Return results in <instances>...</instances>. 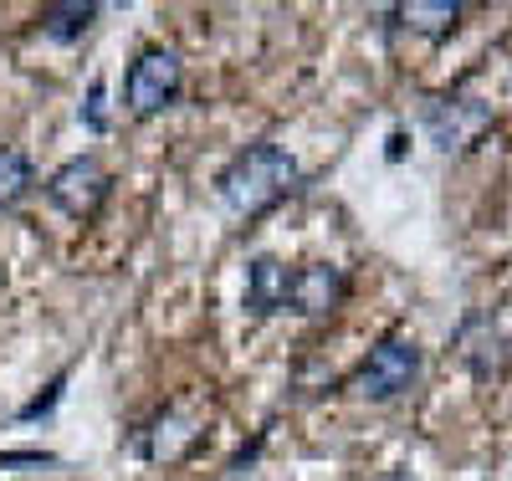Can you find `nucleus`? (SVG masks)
Wrapping results in <instances>:
<instances>
[{
	"label": "nucleus",
	"mask_w": 512,
	"mask_h": 481,
	"mask_svg": "<svg viewBox=\"0 0 512 481\" xmlns=\"http://www.w3.org/2000/svg\"><path fill=\"white\" fill-rule=\"evenodd\" d=\"M297 180H303V169H297V159L277 144H251L241 149L226 174H221V200L231 215H241V221H251V215L272 210L277 200H287L297 190Z\"/></svg>",
	"instance_id": "obj_1"
},
{
	"label": "nucleus",
	"mask_w": 512,
	"mask_h": 481,
	"mask_svg": "<svg viewBox=\"0 0 512 481\" xmlns=\"http://www.w3.org/2000/svg\"><path fill=\"white\" fill-rule=\"evenodd\" d=\"M180 82H185V62L169 47H149L123 77V103L134 118H154L180 98Z\"/></svg>",
	"instance_id": "obj_2"
},
{
	"label": "nucleus",
	"mask_w": 512,
	"mask_h": 481,
	"mask_svg": "<svg viewBox=\"0 0 512 481\" xmlns=\"http://www.w3.org/2000/svg\"><path fill=\"white\" fill-rule=\"evenodd\" d=\"M415 374H420V348H415V338H384L379 348H369V359H364L354 389H359L364 400L384 405V400L405 395V389L415 384Z\"/></svg>",
	"instance_id": "obj_3"
},
{
	"label": "nucleus",
	"mask_w": 512,
	"mask_h": 481,
	"mask_svg": "<svg viewBox=\"0 0 512 481\" xmlns=\"http://www.w3.org/2000/svg\"><path fill=\"white\" fill-rule=\"evenodd\" d=\"M108 190H113V180H108V169H103L93 154L67 159L52 180H47V200H52L62 215H72V221H93V215L103 210V200H108Z\"/></svg>",
	"instance_id": "obj_4"
},
{
	"label": "nucleus",
	"mask_w": 512,
	"mask_h": 481,
	"mask_svg": "<svg viewBox=\"0 0 512 481\" xmlns=\"http://www.w3.org/2000/svg\"><path fill=\"white\" fill-rule=\"evenodd\" d=\"M487 123L492 113L472 98H441L431 103V113H425V134L436 139L441 154H461V149H472L482 134H487Z\"/></svg>",
	"instance_id": "obj_5"
},
{
	"label": "nucleus",
	"mask_w": 512,
	"mask_h": 481,
	"mask_svg": "<svg viewBox=\"0 0 512 481\" xmlns=\"http://www.w3.org/2000/svg\"><path fill=\"white\" fill-rule=\"evenodd\" d=\"M456 348H461L466 369H472L482 384H487V379H502L507 364H512V343L502 338V328H497L492 318H466L461 333H456Z\"/></svg>",
	"instance_id": "obj_6"
},
{
	"label": "nucleus",
	"mask_w": 512,
	"mask_h": 481,
	"mask_svg": "<svg viewBox=\"0 0 512 481\" xmlns=\"http://www.w3.org/2000/svg\"><path fill=\"white\" fill-rule=\"evenodd\" d=\"M349 282L338 267H328V261H313V267H297L292 272V292H287V308L303 313V318H328L338 302H344Z\"/></svg>",
	"instance_id": "obj_7"
},
{
	"label": "nucleus",
	"mask_w": 512,
	"mask_h": 481,
	"mask_svg": "<svg viewBox=\"0 0 512 481\" xmlns=\"http://www.w3.org/2000/svg\"><path fill=\"white\" fill-rule=\"evenodd\" d=\"M287 292H292V272L282 267L277 256H256L246 267V308L256 318H272L287 308Z\"/></svg>",
	"instance_id": "obj_8"
},
{
	"label": "nucleus",
	"mask_w": 512,
	"mask_h": 481,
	"mask_svg": "<svg viewBox=\"0 0 512 481\" xmlns=\"http://www.w3.org/2000/svg\"><path fill=\"white\" fill-rule=\"evenodd\" d=\"M195 420H185V415H159L154 420V430H149V441H144V456L149 461H175V456H185L190 446H195Z\"/></svg>",
	"instance_id": "obj_9"
},
{
	"label": "nucleus",
	"mask_w": 512,
	"mask_h": 481,
	"mask_svg": "<svg viewBox=\"0 0 512 481\" xmlns=\"http://www.w3.org/2000/svg\"><path fill=\"white\" fill-rule=\"evenodd\" d=\"M395 16H400V26H410L420 36H446L461 21V0H410Z\"/></svg>",
	"instance_id": "obj_10"
},
{
	"label": "nucleus",
	"mask_w": 512,
	"mask_h": 481,
	"mask_svg": "<svg viewBox=\"0 0 512 481\" xmlns=\"http://www.w3.org/2000/svg\"><path fill=\"white\" fill-rule=\"evenodd\" d=\"M98 6L93 0H57V6L41 11V36H52V41H77L82 31L93 26Z\"/></svg>",
	"instance_id": "obj_11"
},
{
	"label": "nucleus",
	"mask_w": 512,
	"mask_h": 481,
	"mask_svg": "<svg viewBox=\"0 0 512 481\" xmlns=\"http://www.w3.org/2000/svg\"><path fill=\"white\" fill-rule=\"evenodd\" d=\"M31 185H36L31 159L21 149H0V210H11L16 200H26Z\"/></svg>",
	"instance_id": "obj_12"
},
{
	"label": "nucleus",
	"mask_w": 512,
	"mask_h": 481,
	"mask_svg": "<svg viewBox=\"0 0 512 481\" xmlns=\"http://www.w3.org/2000/svg\"><path fill=\"white\" fill-rule=\"evenodd\" d=\"M88 123L103 128V82H93V93H88Z\"/></svg>",
	"instance_id": "obj_13"
},
{
	"label": "nucleus",
	"mask_w": 512,
	"mask_h": 481,
	"mask_svg": "<svg viewBox=\"0 0 512 481\" xmlns=\"http://www.w3.org/2000/svg\"><path fill=\"white\" fill-rule=\"evenodd\" d=\"M52 456H41V451H21V456H0V466H47Z\"/></svg>",
	"instance_id": "obj_14"
},
{
	"label": "nucleus",
	"mask_w": 512,
	"mask_h": 481,
	"mask_svg": "<svg viewBox=\"0 0 512 481\" xmlns=\"http://www.w3.org/2000/svg\"><path fill=\"white\" fill-rule=\"evenodd\" d=\"M379 481H410V471H390V476H379Z\"/></svg>",
	"instance_id": "obj_15"
}]
</instances>
